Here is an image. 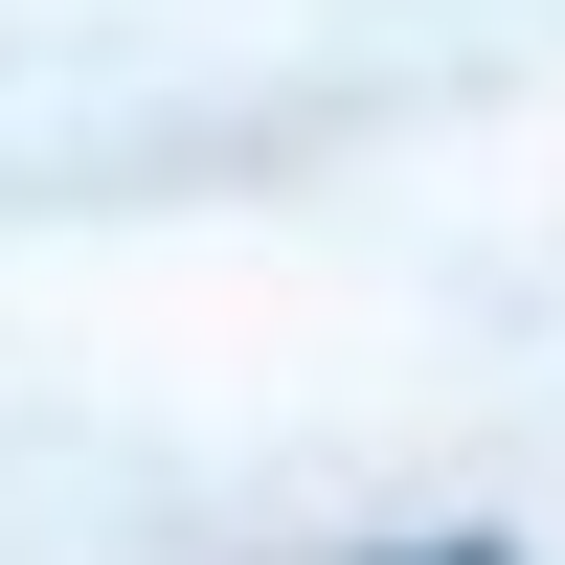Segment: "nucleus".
<instances>
[{"mask_svg":"<svg viewBox=\"0 0 565 565\" xmlns=\"http://www.w3.org/2000/svg\"><path fill=\"white\" fill-rule=\"evenodd\" d=\"M385 565H521V543H385Z\"/></svg>","mask_w":565,"mask_h":565,"instance_id":"obj_1","label":"nucleus"}]
</instances>
